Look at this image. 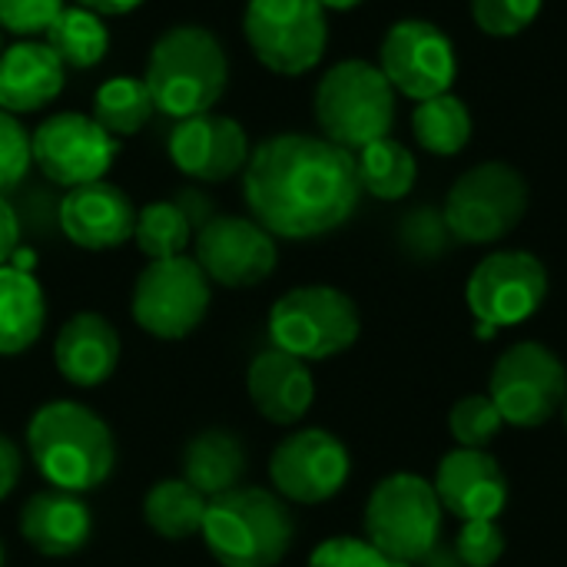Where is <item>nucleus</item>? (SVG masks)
Instances as JSON below:
<instances>
[{
  "mask_svg": "<svg viewBox=\"0 0 567 567\" xmlns=\"http://www.w3.org/2000/svg\"><path fill=\"white\" fill-rule=\"evenodd\" d=\"M402 239L405 246L415 252V256H435V252H445L452 233L445 226L442 216H432V213H415L405 219V229H402Z\"/></svg>",
  "mask_w": 567,
  "mask_h": 567,
  "instance_id": "nucleus-39",
  "label": "nucleus"
},
{
  "mask_svg": "<svg viewBox=\"0 0 567 567\" xmlns=\"http://www.w3.org/2000/svg\"><path fill=\"white\" fill-rule=\"evenodd\" d=\"M63 7V0H0V30H10L17 37L47 33Z\"/></svg>",
  "mask_w": 567,
  "mask_h": 567,
  "instance_id": "nucleus-37",
  "label": "nucleus"
},
{
  "mask_svg": "<svg viewBox=\"0 0 567 567\" xmlns=\"http://www.w3.org/2000/svg\"><path fill=\"white\" fill-rule=\"evenodd\" d=\"M528 213V183L508 163H478L449 189L442 219L452 239L488 246L505 239Z\"/></svg>",
  "mask_w": 567,
  "mask_h": 567,
  "instance_id": "nucleus-8",
  "label": "nucleus"
},
{
  "mask_svg": "<svg viewBox=\"0 0 567 567\" xmlns=\"http://www.w3.org/2000/svg\"><path fill=\"white\" fill-rule=\"evenodd\" d=\"M412 133L422 150H429L435 156H455L472 140V113L458 96L442 93V96L422 100L415 106Z\"/></svg>",
  "mask_w": 567,
  "mask_h": 567,
  "instance_id": "nucleus-29",
  "label": "nucleus"
},
{
  "mask_svg": "<svg viewBox=\"0 0 567 567\" xmlns=\"http://www.w3.org/2000/svg\"><path fill=\"white\" fill-rule=\"evenodd\" d=\"M66 66L40 40H20L0 53V110L37 113L63 93Z\"/></svg>",
  "mask_w": 567,
  "mask_h": 567,
  "instance_id": "nucleus-23",
  "label": "nucleus"
},
{
  "mask_svg": "<svg viewBox=\"0 0 567 567\" xmlns=\"http://www.w3.org/2000/svg\"><path fill=\"white\" fill-rule=\"evenodd\" d=\"M362 336V316L352 296L336 286H296L269 309V339L276 349L326 362L349 352Z\"/></svg>",
  "mask_w": 567,
  "mask_h": 567,
  "instance_id": "nucleus-6",
  "label": "nucleus"
},
{
  "mask_svg": "<svg viewBox=\"0 0 567 567\" xmlns=\"http://www.w3.org/2000/svg\"><path fill=\"white\" fill-rule=\"evenodd\" d=\"M7 266H13V269H23V272H33V266H37V256H33V249H17L13 256H10V262Z\"/></svg>",
  "mask_w": 567,
  "mask_h": 567,
  "instance_id": "nucleus-45",
  "label": "nucleus"
},
{
  "mask_svg": "<svg viewBox=\"0 0 567 567\" xmlns=\"http://www.w3.org/2000/svg\"><path fill=\"white\" fill-rule=\"evenodd\" d=\"M432 488L458 522H498L508 505V478L485 449H452L432 478Z\"/></svg>",
  "mask_w": 567,
  "mask_h": 567,
  "instance_id": "nucleus-18",
  "label": "nucleus"
},
{
  "mask_svg": "<svg viewBox=\"0 0 567 567\" xmlns=\"http://www.w3.org/2000/svg\"><path fill=\"white\" fill-rule=\"evenodd\" d=\"M33 166L43 173L47 183L60 189H73L83 183L106 179L110 166L116 163L120 140L110 136L93 116L83 113H53L30 133Z\"/></svg>",
  "mask_w": 567,
  "mask_h": 567,
  "instance_id": "nucleus-13",
  "label": "nucleus"
},
{
  "mask_svg": "<svg viewBox=\"0 0 567 567\" xmlns=\"http://www.w3.org/2000/svg\"><path fill=\"white\" fill-rule=\"evenodd\" d=\"M176 203L183 206V213L189 216V223H193V233L203 226V223H209L216 213H213V206H209V199L199 193V189H183L179 196H176Z\"/></svg>",
  "mask_w": 567,
  "mask_h": 567,
  "instance_id": "nucleus-42",
  "label": "nucleus"
},
{
  "mask_svg": "<svg viewBox=\"0 0 567 567\" xmlns=\"http://www.w3.org/2000/svg\"><path fill=\"white\" fill-rule=\"evenodd\" d=\"M352 475V455L339 435L329 429H299L286 435L272 458L269 478L282 502L322 505L336 498Z\"/></svg>",
  "mask_w": 567,
  "mask_h": 567,
  "instance_id": "nucleus-14",
  "label": "nucleus"
},
{
  "mask_svg": "<svg viewBox=\"0 0 567 567\" xmlns=\"http://www.w3.org/2000/svg\"><path fill=\"white\" fill-rule=\"evenodd\" d=\"M196 262L209 282L226 289H249L266 282L276 272L279 249L276 236L266 233L252 216H223L216 213L193 236Z\"/></svg>",
  "mask_w": 567,
  "mask_h": 567,
  "instance_id": "nucleus-15",
  "label": "nucleus"
},
{
  "mask_svg": "<svg viewBox=\"0 0 567 567\" xmlns=\"http://www.w3.org/2000/svg\"><path fill=\"white\" fill-rule=\"evenodd\" d=\"M143 83L153 106L173 120L209 113L229 83V60L219 37L199 23H176L150 50Z\"/></svg>",
  "mask_w": 567,
  "mask_h": 567,
  "instance_id": "nucleus-3",
  "label": "nucleus"
},
{
  "mask_svg": "<svg viewBox=\"0 0 567 567\" xmlns=\"http://www.w3.org/2000/svg\"><path fill=\"white\" fill-rule=\"evenodd\" d=\"M561 419H565V429H567V395H565V405H561Z\"/></svg>",
  "mask_w": 567,
  "mask_h": 567,
  "instance_id": "nucleus-47",
  "label": "nucleus"
},
{
  "mask_svg": "<svg viewBox=\"0 0 567 567\" xmlns=\"http://www.w3.org/2000/svg\"><path fill=\"white\" fill-rule=\"evenodd\" d=\"M246 475V449L226 429H206L183 449V475L206 498L239 488Z\"/></svg>",
  "mask_w": 567,
  "mask_h": 567,
  "instance_id": "nucleus-25",
  "label": "nucleus"
},
{
  "mask_svg": "<svg viewBox=\"0 0 567 567\" xmlns=\"http://www.w3.org/2000/svg\"><path fill=\"white\" fill-rule=\"evenodd\" d=\"M20 538L43 558H70L86 548L93 535V515L83 495L43 488L20 508Z\"/></svg>",
  "mask_w": 567,
  "mask_h": 567,
  "instance_id": "nucleus-21",
  "label": "nucleus"
},
{
  "mask_svg": "<svg viewBox=\"0 0 567 567\" xmlns=\"http://www.w3.org/2000/svg\"><path fill=\"white\" fill-rule=\"evenodd\" d=\"M548 299V269L535 252L502 249L485 256L465 286V302L482 336L528 322Z\"/></svg>",
  "mask_w": 567,
  "mask_h": 567,
  "instance_id": "nucleus-11",
  "label": "nucleus"
},
{
  "mask_svg": "<svg viewBox=\"0 0 567 567\" xmlns=\"http://www.w3.org/2000/svg\"><path fill=\"white\" fill-rule=\"evenodd\" d=\"M199 538L223 567H276L296 542V518L276 492L233 488L209 498Z\"/></svg>",
  "mask_w": 567,
  "mask_h": 567,
  "instance_id": "nucleus-4",
  "label": "nucleus"
},
{
  "mask_svg": "<svg viewBox=\"0 0 567 567\" xmlns=\"http://www.w3.org/2000/svg\"><path fill=\"white\" fill-rule=\"evenodd\" d=\"M136 226V206L133 199L106 183H83L63 193L60 199V233L90 252H106L133 239Z\"/></svg>",
  "mask_w": 567,
  "mask_h": 567,
  "instance_id": "nucleus-19",
  "label": "nucleus"
},
{
  "mask_svg": "<svg viewBox=\"0 0 567 567\" xmlns=\"http://www.w3.org/2000/svg\"><path fill=\"white\" fill-rule=\"evenodd\" d=\"M30 166H33L30 133L20 126L13 113L0 110V196L20 189L27 183Z\"/></svg>",
  "mask_w": 567,
  "mask_h": 567,
  "instance_id": "nucleus-33",
  "label": "nucleus"
},
{
  "mask_svg": "<svg viewBox=\"0 0 567 567\" xmlns=\"http://www.w3.org/2000/svg\"><path fill=\"white\" fill-rule=\"evenodd\" d=\"M326 10H355V7H362L365 0H319Z\"/></svg>",
  "mask_w": 567,
  "mask_h": 567,
  "instance_id": "nucleus-46",
  "label": "nucleus"
},
{
  "mask_svg": "<svg viewBox=\"0 0 567 567\" xmlns=\"http://www.w3.org/2000/svg\"><path fill=\"white\" fill-rule=\"evenodd\" d=\"M505 532L498 522H462L455 535V558L465 567H495L505 555Z\"/></svg>",
  "mask_w": 567,
  "mask_h": 567,
  "instance_id": "nucleus-36",
  "label": "nucleus"
},
{
  "mask_svg": "<svg viewBox=\"0 0 567 567\" xmlns=\"http://www.w3.org/2000/svg\"><path fill=\"white\" fill-rule=\"evenodd\" d=\"M243 196L276 239H319L352 219L362 199L355 153L326 136L279 133L249 153Z\"/></svg>",
  "mask_w": 567,
  "mask_h": 567,
  "instance_id": "nucleus-1",
  "label": "nucleus"
},
{
  "mask_svg": "<svg viewBox=\"0 0 567 567\" xmlns=\"http://www.w3.org/2000/svg\"><path fill=\"white\" fill-rule=\"evenodd\" d=\"M173 166L196 183H226L249 163V136L239 120L226 113H199L176 120L166 140Z\"/></svg>",
  "mask_w": 567,
  "mask_h": 567,
  "instance_id": "nucleus-17",
  "label": "nucleus"
},
{
  "mask_svg": "<svg viewBox=\"0 0 567 567\" xmlns=\"http://www.w3.org/2000/svg\"><path fill=\"white\" fill-rule=\"evenodd\" d=\"M309 567H412L402 561H392L382 555L369 538H352V535H336L326 538L312 555Z\"/></svg>",
  "mask_w": 567,
  "mask_h": 567,
  "instance_id": "nucleus-35",
  "label": "nucleus"
},
{
  "mask_svg": "<svg viewBox=\"0 0 567 567\" xmlns=\"http://www.w3.org/2000/svg\"><path fill=\"white\" fill-rule=\"evenodd\" d=\"M379 70L389 76L392 90L409 100H432L455 83V47L429 20H399L382 40Z\"/></svg>",
  "mask_w": 567,
  "mask_h": 567,
  "instance_id": "nucleus-16",
  "label": "nucleus"
},
{
  "mask_svg": "<svg viewBox=\"0 0 567 567\" xmlns=\"http://www.w3.org/2000/svg\"><path fill=\"white\" fill-rule=\"evenodd\" d=\"M27 452L50 488L86 495L116 468V442L110 425L86 405L56 399L33 412L27 425Z\"/></svg>",
  "mask_w": 567,
  "mask_h": 567,
  "instance_id": "nucleus-2",
  "label": "nucleus"
},
{
  "mask_svg": "<svg viewBox=\"0 0 567 567\" xmlns=\"http://www.w3.org/2000/svg\"><path fill=\"white\" fill-rule=\"evenodd\" d=\"M153 96L136 76H113L93 93V120L116 140L136 136L153 116Z\"/></svg>",
  "mask_w": 567,
  "mask_h": 567,
  "instance_id": "nucleus-30",
  "label": "nucleus"
},
{
  "mask_svg": "<svg viewBox=\"0 0 567 567\" xmlns=\"http://www.w3.org/2000/svg\"><path fill=\"white\" fill-rule=\"evenodd\" d=\"M193 236H196L193 223L176 199H156V203H146L143 209H136L133 239L150 262L186 256V246L193 243Z\"/></svg>",
  "mask_w": 567,
  "mask_h": 567,
  "instance_id": "nucleus-31",
  "label": "nucleus"
},
{
  "mask_svg": "<svg viewBox=\"0 0 567 567\" xmlns=\"http://www.w3.org/2000/svg\"><path fill=\"white\" fill-rule=\"evenodd\" d=\"M143 0H76V7L93 10L96 17H123L130 10H136Z\"/></svg>",
  "mask_w": 567,
  "mask_h": 567,
  "instance_id": "nucleus-43",
  "label": "nucleus"
},
{
  "mask_svg": "<svg viewBox=\"0 0 567 567\" xmlns=\"http://www.w3.org/2000/svg\"><path fill=\"white\" fill-rule=\"evenodd\" d=\"M243 33L266 70L279 76H302L326 56V7L319 0H249Z\"/></svg>",
  "mask_w": 567,
  "mask_h": 567,
  "instance_id": "nucleus-10",
  "label": "nucleus"
},
{
  "mask_svg": "<svg viewBox=\"0 0 567 567\" xmlns=\"http://www.w3.org/2000/svg\"><path fill=\"white\" fill-rule=\"evenodd\" d=\"M545 0H472V17L478 30L492 37H515L535 23Z\"/></svg>",
  "mask_w": 567,
  "mask_h": 567,
  "instance_id": "nucleus-34",
  "label": "nucleus"
},
{
  "mask_svg": "<svg viewBox=\"0 0 567 567\" xmlns=\"http://www.w3.org/2000/svg\"><path fill=\"white\" fill-rule=\"evenodd\" d=\"M63 199V196H60ZM60 199L47 189V186H27L20 193V199L13 203L20 229H33V233H50L60 229Z\"/></svg>",
  "mask_w": 567,
  "mask_h": 567,
  "instance_id": "nucleus-38",
  "label": "nucleus"
},
{
  "mask_svg": "<svg viewBox=\"0 0 567 567\" xmlns=\"http://www.w3.org/2000/svg\"><path fill=\"white\" fill-rule=\"evenodd\" d=\"M567 395L565 362L542 342H518L498 355L488 375V399L512 429H538L551 422Z\"/></svg>",
  "mask_w": 567,
  "mask_h": 567,
  "instance_id": "nucleus-12",
  "label": "nucleus"
},
{
  "mask_svg": "<svg viewBox=\"0 0 567 567\" xmlns=\"http://www.w3.org/2000/svg\"><path fill=\"white\" fill-rule=\"evenodd\" d=\"M20 219H17V209L7 196H0V266L10 262V256L20 249Z\"/></svg>",
  "mask_w": 567,
  "mask_h": 567,
  "instance_id": "nucleus-40",
  "label": "nucleus"
},
{
  "mask_svg": "<svg viewBox=\"0 0 567 567\" xmlns=\"http://www.w3.org/2000/svg\"><path fill=\"white\" fill-rule=\"evenodd\" d=\"M213 282L193 256L153 259L133 282L130 316L133 322L163 342L193 336L209 316Z\"/></svg>",
  "mask_w": 567,
  "mask_h": 567,
  "instance_id": "nucleus-9",
  "label": "nucleus"
},
{
  "mask_svg": "<svg viewBox=\"0 0 567 567\" xmlns=\"http://www.w3.org/2000/svg\"><path fill=\"white\" fill-rule=\"evenodd\" d=\"M312 110L329 143L359 153L389 136L395 123V90L375 63L342 60L319 80Z\"/></svg>",
  "mask_w": 567,
  "mask_h": 567,
  "instance_id": "nucleus-5",
  "label": "nucleus"
},
{
  "mask_svg": "<svg viewBox=\"0 0 567 567\" xmlns=\"http://www.w3.org/2000/svg\"><path fill=\"white\" fill-rule=\"evenodd\" d=\"M445 508L429 478L395 472L365 502V538L402 565H419L442 542Z\"/></svg>",
  "mask_w": 567,
  "mask_h": 567,
  "instance_id": "nucleus-7",
  "label": "nucleus"
},
{
  "mask_svg": "<svg viewBox=\"0 0 567 567\" xmlns=\"http://www.w3.org/2000/svg\"><path fill=\"white\" fill-rule=\"evenodd\" d=\"M56 372L76 389L103 385L120 365V336L116 326L100 312L70 316L53 342Z\"/></svg>",
  "mask_w": 567,
  "mask_h": 567,
  "instance_id": "nucleus-22",
  "label": "nucleus"
},
{
  "mask_svg": "<svg viewBox=\"0 0 567 567\" xmlns=\"http://www.w3.org/2000/svg\"><path fill=\"white\" fill-rule=\"evenodd\" d=\"M3 50H7V47H3V30H0V53H3Z\"/></svg>",
  "mask_w": 567,
  "mask_h": 567,
  "instance_id": "nucleus-48",
  "label": "nucleus"
},
{
  "mask_svg": "<svg viewBox=\"0 0 567 567\" xmlns=\"http://www.w3.org/2000/svg\"><path fill=\"white\" fill-rule=\"evenodd\" d=\"M206 505H209V498L203 492H196L186 478H166L146 492L143 518L159 538L186 542L203 532Z\"/></svg>",
  "mask_w": 567,
  "mask_h": 567,
  "instance_id": "nucleus-26",
  "label": "nucleus"
},
{
  "mask_svg": "<svg viewBox=\"0 0 567 567\" xmlns=\"http://www.w3.org/2000/svg\"><path fill=\"white\" fill-rule=\"evenodd\" d=\"M415 567H465V565L455 558V551H445V548H442V542H439V545H435V548H432V551H429V555H425V558H422Z\"/></svg>",
  "mask_w": 567,
  "mask_h": 567,
  "instance_id": "nucleus-44",
  "label": "nucleus"
},
{
  "mask_svg": "<svg viewBox=\"0 0 567 567\" xmlns=\"http://www.w3.org/2000/svg\"><path fill=\"white\" fill-rule=\"evenodd\" d=\"M20 472H23V455H20V449H17L7 435H0V502L17 488Z\"/></svg>",
  "mask_w": 567,
  "mask_h": 567,
  "instance_id": "nucleus-41",
  "label": "nucleus"
},
{
  "mask_svg": "<svg viewBox=\"0 0 567 567\" xmlns=\"http://www.w3.org/2000/svg\"><path fill=\"white\" fill-rule=\"evenodd\" d=\"M502 429L505 419L488 395H465L449 412V432L458 449H488Z\"/></svg>",
  "mask_w": 567,
  "mask_h": 567,
  "instance_id": "nucleus-32",
  "label": "nucleus"
},
{
  "mask_svg": "<svg viewBox=\"0 0 567 567\" xmlns=\"http://www.w3.org/2000/svg\"><path fill=\"white\" fill-rule=\"evenodd\" d=\"M0 567H3V545H0Z\"/></svg>",
  "mask_w": 567,
  "mask_h": 567,
  "instance_id": "nucleus-49",
  "label": "nucleus"
},
{
  "mask_svg": "<svg viewBox=\"0 0 567 567\" xmlns=\"http://www.w3.org/2000/svg\"><path fill=\"white\" fill-rule=\"evenodd\" d=\"M246 389L256 405V412L272 425H296L309 415L316 402V382L309 362L282 352L266 349L249 362Z\"/></svg>",
  "mask_w": 567,
  "mask_h": 567,
  "instance_id": "nucleus-20",
  "label": "nucleus"
},
{
  "mask_svg": "<svg viewBox=\"0 0 567 567\" xmlns=\"http://www.w3.org/2000/svg\"><path fill=\"white\" fill-rule=\"evenodd\" d=\"M355 166H359L362 193H369L375 199H385V203L405 199L412 193L415 179H419L415 156L409 153L405 143H399L392 136H382V140L362 146L355 153Z\"/></svg>",
  "mask_w": 567,
  "mask_h": 567,
  "instance_id": "nucleus-27",
  "label": "nucleus"
},
{
  "mask_svg": "<svg viewBox=\"0 0 567 567\" xmlns=\"http://www.w3.org/2000/svg\"><path fill=\"white\" fill-rule=\"evenodd\" d=\"M47 47L70 70H93L110 50V30L103 17L83 7H63L47 27Z\"/></svg>",
  "mask_w": 567,
  "mask_h": 567,
  "instance_id": "nucleus-28",
  "label": "nucleus"
},
{
  "mask_svg": "<svg viewBox=\"0 0 567 567\" xmlns=\"http://www.w3.org/2000/svg\"><path fill=\"white\" fill-rule=\"evenodd\" d=\"M47 326V299L33 272L0 266V355L27 352Z\"/></svg>",
  "mask_w": 567,
  "mask_h": 567,
  "instance_id": "nucleus-24",
  "label": "nucleus"
}]
</instances>
